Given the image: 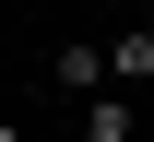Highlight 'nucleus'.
Masks as SVG:
<instances>
[{
    "label": "nucleus",
    "instance_id": "obj_1",
    "mask_svg": "<svg viewBox=\"0 0 154 142\" xmlns=\"http://www.w3.org/2000/svg\"><path fill=\"white\" fill-rule=\"evenodd\" d=\"M48 83H59V95H83V107H95V95H119L107 47H83V36H59V59H48Z\"/></svg>",
    "mask_w": 154,
    "mask_h": 142
},
{
    "label": "nucleus",
    "instance_id": "obj_2",
    "mask_svg": "<svg viewBox=\"0 0 154 142\" xmlns=\"http://www.w3.org/2000/svg\"><path fill=\"white\" fill-rule=\"evenodd\" d=\"M107 71H119V83H154V24H131V36H107Z\"/></svg>",
    "mask_w": 154,
    "mask_h": 142
},
{
    "label": "nucleus",
    "instance_id": "obj_3",
    "mask_svg": "<svg viewBox=\"0 0 154 142\" xmlns=\"http://www.w3.org/2000/svg\"><path fill=\"white\" fill-rule=\"evenodd\" d=\"M142 119H131V95H95V107H83V142H131Z\"/></svg>",
    "mask_w": 154,
    "mask_h": 142
},
{
    "label": "nucleus",
    "instance_id": "obj_4",
    "mask_svg": "<svg viewBox=\"0 0 154 142\" xmlns=\"http://www.w3.org/2000/svg\"><path fill=\"white\" fill-rule=\"evenodd\" d=\"M0 142H24V130H12V119H0Z\"/></svg>",
    "mask_w": 154,
    "mask_h": 142
}]
</instances>
